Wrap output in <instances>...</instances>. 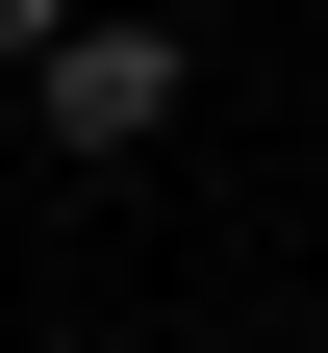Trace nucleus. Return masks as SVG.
I'll list each match as a JSON object with an SVG mask.
<instances>
[{
  "label": "nucleus",
  "instance_id": "obj_1",
  "mask_svg": "<svg viewBox=\"0 0 328 353\" xmlns=\"http://www.w3.org/2000/svg\"><path fill=\"white\" fill-rule=\"evenodd\" d=\"M26 101H51V152H152V126L202 101V51H177V26H126V0H76L51 51H26Z\"/></svg>",
  "mask_w": 328,
  "mask_h": 353
},
{
  "label": "nucleus",
  "instance_id": "obj_2",
  "mask_svg": "<svg viewBox=\"0 0 328 353\" xmlns=\"http://www.w3.org/2000/svg\"><path fill=\"white\" fill-rule=\"evenodd\" d=\"M51 26H76V0H0V51H51Z\"/></svg>",
  "mask_w": 328,
  "mask_h": 353
}]
</instances>
